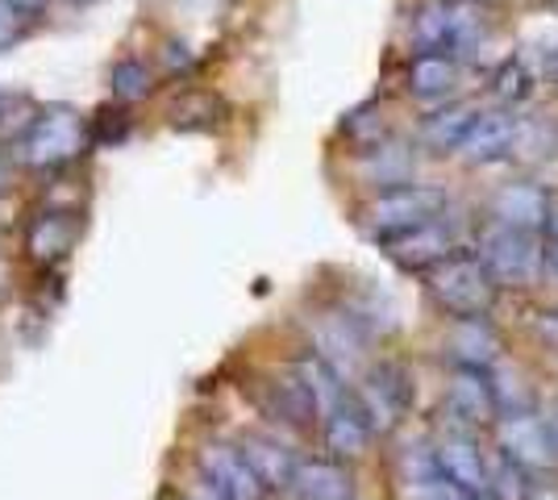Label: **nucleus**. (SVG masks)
<instances>
[{
    "label": "nucleus",
    "mask_w": 558,
    "mask_h": 500,
    "mask_svg": "<svg viewBox=\"0 0 558 500\" xmlns=\"http://www.w3.org/2000/svg\"><path fill=\"white\" fill-rule=\"evenodd\" d=\"M446 205H450L446 192L434 188V184H396V188H384L379 196L367 200L363 230H367V239L384 246V242L400 239V234H409V230L446 214Z\"/></svg>",
    "instance_id": "1"
},
{
    "label": "nucleus",
    "mask_w": 558,
    "mask_h": 500,
    "mask_svg": "<svg viewBox=\"0 0 558 500\" xmlns=\"http://www.w3.org/2000/svg\"><path fill=\"white\" fill-rule=\"evenodd\" d=\"M429 296L450 317H488V309L500 296V284L488 276V267L480 263V255L454 251L450 259L429 267Z\"/></svg>",
    "instance_id": "2"
},
{
    "label": "nucleus",
    "mask_w": 558,
    "mask_h": 500,
    "mask_svg": "<svg viewBox=\"0 0 558 500\" xmlns=\"http://www.w3.org/2000/svg\"><path fill=\"white\" fill-rule=\"evenodd\" d=\"M84 146H88V121L71 105H50L17 134V159L25 167H63L80 159Z\"/></svg>",
    "instance_id": "3"
},
{
    "label": "nucleus",
    "mask_w": 558,
    "mask_h": 500,
    "mask_svg": "<svg viewBox=\"0 0 558 500\" xmlns=\"http://www.w3.org/2000/svg\"><path fill=\"white\" fill-rule=\"evenodd\" d=\"M488 25L475 0H425L413 17V42L417 50H442L463 59L484 42Z\"/></svg>",
    "instance_id": "4"
},
{
    "label": "nucleus",
    "mask_w": 558,
    "mask_h": 500,
    "mask_svg": "<svg viewBox=\"0 0 558 500\" xmlns=\"http://www.w3.org/2000/svg\"><path fill=\"white\" fill-rule=\"evenodd\" d=\"M480 263L488 267V276L496 284H512V288H530L542 276L546 267V255H542V242L530 230H512V225H500L492 221L488 230L480 234Z\"/></svg>",
    "instance_id": "5"
},
{
    "label": "nucleus",
    "mask_w": 558,
    "mask_h": 500,
    "mask_svg": "<svg viewBox=\"0 0 558 500\" xmlns=\"http://www.w3.org/2000/svg\"><path fill=\"white\" fill-rule=\"evenodd\" d=\"M500 454L512 459L521 472H550L558 467V434L550 422L534 417L530 408H512L496 426Z\"/></svg>",
    "instance_id": "6"
},
{
    "label": "nucleus",
    "mask_w": 558,
    "mask_h": 500,
    "mask_svg": "<svg viewBox=\"0 0 558 500\" xmlns=\"http://www.w3.org/2000/svg\"><path fill=\"white\" fill-rule=\"evenodd\" d=\"M350 401L363 413V422L372 426V434H388L404 417V408L413 405V383L404 376V367L379 363V367L367 371V380L350 392Z\"/></svg>",
    "instance_id": "7"
},
{
    "label": "nucleus",
    "mask_w": 558,
    "mask_h": 500,
    "mask_svg": "<svg viewBox=\"0 0 558 500\" xmlns=\"http://www.w3.org/2000/svg\"><path fill=\"white\" fill-rule=\"evenodd\" d=\"M196 467H201L205 488H209L213 497H221V500H263L267 497L263 479L251 472V463L242 459L238 447L209 442V447H201V454H196Z\"/></svg>",
    "instance_id": "8"
},
{
    "label": "nucleus",
    "mask_w": 558,
    "mask_h": 500,
    "mask_svg": "<svg viewBox=\"0 0 558 500\" xmlns=\"http://www.w3.org/2000/svg\"><path fill=\"white\" fill-rule=\"evenodd\" d=\"M384 246H388L396 267H404V271H429V267H438V263L450 259L459 251V239H454V225L446 221V214H438L434 221H425V225H417V230H409V234H400L392 242H384Z\"/></svg>",
    "instance_id": "9"
},
{
    "label": "nucleus",
    "mask_w": 558,
    "mask_h": 500,
    "mask_svg": "<svg viewBox=\"0 0 558 500\" xmlns=\"http://www.w3.org/2000/svg\"><path fill=\"white\" fill-rule=\"evenodd\" d=\"M446 413L466 429L488 426L492 417L500 413L488 371H480V367H459L450 388H446Z\"/></svg>",
    "instance_id": "10"
},
{
    "label": "nucleus",
    "mask_w": 558,
    "mask_h": 500,
    "mask_svg": "<svg viewBox=\"0 0 558 500\" xmlns=\"http://www.w3.org/2000/svg\"><path fill=\"white\" fill-rule=\"evenodd\" d=\"M512 134H517V113H509V109L475 113V121L466 125L463 143H459V155H463V163H471V167L500 163V159H509Z\"/></svg>",
    "instance_id": "11"
},
{
    "label": "nucleus",
    "mask_w": 558,
    "mask_h": 500,
    "mask_svg": "<svg viewBox=\"0 0 558 500\" xmlns=\"http://www.w3.org/2000/svg\"><path fill=\"white\" fill-rule=\"evenodd\" d=\"M363 342H367V333L359 330L347 313H326V317L313 321V346H317V358H326L342 380L354 376V367H359V358H363Z\"/></svg>",
    "instance_id": "12"
},
{
    "label": "nucleus",
    "mask_w": 558,
    "mask_h": 500,
    "mask_svg": "<svg viewBox=\"0 0 558 500\" xmlns=\"http://www.w3.org/2000/svg\"><path fill=\"white\" fill-rule=\"evenodd\" d=\"M434 467H438L463 497H488V459H484V451H480L471 438H463V434L438 442Z\"/></svg>",
    "instance_id": "13"
},
{
    "label": "nucleus",
    "mask_w": 558,
    "mask_h": 500,
    "mask_svg": "<svg viewBox=\"0 0 558 500\" xmlns=\"http://www.w3.org/2000/svg\"><path fill=\"white\" fill-rule=\"evenodd\" d=\"M75 239H80V217L68 209H50V214L34 217V225L25 234V255L38 267H54L71 255Z\"/></svg>",
    "instance_id": "14"
},
{
    "label": "nucleus",
    "mask_w": 558,
    "mask_h": 500,
    "mask_svg": "<svg viewBox=\"0 0 558 500\" xmlns=\"http://www.w3.org/2000/svg\"><path fill=\"white\" fill-rule=\"evenodd\" d=\"M446 346H450V358L454 367H480L488 371L492 363L500 358V338L492 330L484 317H459L450 333H446Z\"/></svg>",
    "instance_id": "15"
},
{
    "label": "nucleus",
    "mask_w": 558,
    "mask_h": 500,
    "mask_svg": "<svg viewBox=\"0 0 558 500\" xmlns=\"http://www.w3.org/2000/svg\"><path fill=\"white\" fill-rule=\"evenodd\" d=\"M288 488L296 492V500H354V479H350L347 467L333 463V459L296 463Z\"/></svg>",
    "instance_id": "16"
},
{
    "label": "nucleus",
    "mask_w": 558,
    "mask_h": 500,
    "mask_svg": "<svg viewBox=\"0 0 558 500\" xmlns=\"http://www.w3.org/2000/svg\"><path fill=\"white\" fill-rule=\"evenodd\" d=\"M546 205H550V196L537 188V184H505V188L492 196V217L500 225L537 234L542 221H546Z\"/></svg>",
    "instance_id": "17"
},
{
    "label": "nucleus",
    "mask_w": 558,
    "mask_h": 500,
    "mask_svg": "<svg viewBox=\"0 0 558 500\" xmlns=\"http://www.w3.org/2000/svg\"><path fill=\"white\" fill-rule=\"evenodd\" d=\"M459 88V59L442 50H417L409 63V93L421 100H446Z\"/></svg>",
    "instance_id": "18"
},
{
    "label": "nucleus",
    "mask_w": 558,
    "mask_h": 500,
    "mask_svg": "<svg viewBox=\"0 0 558 500\" xmlns=\"http://www.w3.org/2000/svg\"><path fill=\"white\" fill-rule=\"evenodd\" d=\"M413 171H417V159L404 143H375L363 155V180L379 192L396 188V184H413Z\"/></svg>",
    "instance_id": "19"
},
{
    "label": "nucleus",
    "mask_w": 558,
    "mask_h": 500,
    "mask_svg": "<svg viewBox=\"0 0 558 500\" xmlns=\"http://www.w3.org/2000/svg\"><path fill=\"white\" fill-rule=\"evenodd\" d=\"M263 408L279 417V422H288V426H313L317 422V405H313V397H308V388H304L296 376H279V380H267L263 388Z\"/></svg>",
    "instance_id": "20"
},
{
    "label": "nucleus",
    "mask_w": 558,
    "mask_h": 500,
    "mask_svg": "<svg viewBox=\"0 0 558 500\" xmlns=\"http://www.w3.org/2000/svg\"><path fill=\"white\" fill-rule=\"evenodd\" d=\"M238 451H242V459L251 463V472L263 479V488H288V484H292L296 459H292V451H288V447H279V442H271V438H258V434H251V438H246Z\"/></svg>",
    "instance_id": "21"
},
{
    "label": "nucleus",
    "mask_w": 558,
    "mask_h": 500,
    "mask_svg": "<svg viewBox=\"0 0 558 500\" xmlns=\"http://www.w3.org/2000/svg\"><path fill=\"white\" fill-rule=\"evenodd\" d=\"M372 442V426L363 422V413L354 408V401H342V405L326 413V447L338 459H359Z\"/></svg>",
    "instance_id": "22"
},
{
    "label": "nucleus",
    "mask_w": 558,
    "mask_h": 500,
    "mask_svg": "<svg viewBox=\"0 0 558 500\" xmlns=\"http://www.w3.org/2000/svg\"><path fill=\"white\" fill-rule=\"evenodd\" d=\"M296 380L308 388V397H313V405H317V417H326V413H333V408L347 401V380L329 367L326 358L308 355L296 363Z\"/></svg>",
    "instance_id": "23"
},
{
    "label": "nucleus",
    "mask_w": 558,
    "mask_h": 500,
    "mask_svg": "<svg viewBox=\"0 0 558 500\" xmlns=\"http://www.w3.org/2000/svg\"><path fill=\"white\" fill-rule=\"evenodd\" d=\"M475 113H480V109H475V105H466V100L438 109L434 118H425V125H421V146H429V150H438V155L459 150L466 125L475 121Z\"/></svg>",
    "instance_id": "24"
},
{
    "label": "nucleus",
    "mask_w": 558,
    "mask_h": 500,
    "mask_svg": "<svg viewBox=\"0 0 558 500\" xmlns=\"http://www.w3.org/2000/svg\"><path fill=\"white\" fill-rule=\"evenodd\" d=\"M221 118H226L221 96L205 93V88L184 93L171 105V125H175V130H213V125H221Z\"/></svg>",
    "instance_id": "25"
},
{
    "label": "nucleus",
    "mask_w": 558,
    "mask_h": 500,
    "mask_svg": "<svg viewBox=\"0 0 558 500\" xmlns=\"http://www.w3.org/2000/svg\"><path fill=\"white\" fill-rule=\"evenodd\" d=\"M558 146V130L550 121L537 118H517V134H512V150L509 159H521V163H542L550 159Z\"/></svg>",
    "instance_id": "26"
},
{
    "label": "nucleus",
    "mask_w": 558,
    "mask_h": 500,
    "mask_svg": "<svg viewBox=\"0 0 558 500\" xmlns=\"http://www.w3.org/2000/svg\"><path fill=\"white\" fill-rule=\"evenodd\" d=\"M109 84H113V100L117 105H138L146 96L155 93V72L142 63V59H121L109 75Z\"/></svg>",
    "instance_id": "27"
},
{
    "label": "nucleus",
    "mask_w": 558,
    "mask_h": 500,
    "mask_svg": "<svg viewBox=\"0 0 558 500\" xmlns=\"http://www.w3.org/2000/svg\"><path fill=\"white\" fill-rule=\"evenodd\" d=\"M400 497H404V500H466L463 492H459V488H454V484H450V479L434 467V454L421 463L417 476L409 472V479H404V492H400Z\"/></svg>",
    "instance_id": "28"
},
{
    "label": "nucleus",
    "mask_w": 558,
    "mask_h": 500,
    "mask_svg": "<svg viewBox=\"0 0 558 500\" xmlns=\"http://www.w3.org/2000/svg\"><path fill=\"white\" fill-rule=\"evenodd\" d=\"M530 93H534V75L525 72V63H521V59H505V63L496 68V75H492V96H496L505 109H512V105L530 100Z\"/></svg>",
    "instance_id": "29"
},
{
    "label": "nucleus",
    "mask_w": 558,
    "mask_h": 500,
    "mask_svg": "<svg viewBox=\"0 0 558 500\" xmlns=\"http://www.w3.org/2000/svg\"><path fill=\"white\" fill-rule=\"evenodd\" d=\"M488 497L500 500H530V484H525V472L512 463V459H496L488 463Z\"/></svg>",
    "instance_id": "30"
},
{
    "label": "nucleus",
    "mask_w": 558,
    "mask_h": 500,
    "mask_svg": "<svg viewBox=\"0 0 558 500\" xmlns=\"http://www.w3.org/2000/svg\"><path fill=\"white\" fill-rule=\"evenodd\" d=\"M125 134H130V118H125L121 109H113V105H109V109H100V113H96V121H93V130H88V138H96L100 146L121 143Z\"/></svg>",
    "instance_id": "31"
},
{
    "label": "nucleus",
    "mask_w": 558,
    "mask_h": 500,
    "mask_svg": "<svg viewBox=\"0 0 558 500\" xmlns=\"http://www.w3.org/2000/svg\"><path fill=\"white\" fill-rule=\"evenodd\" d=\"M22 38H25V17L9 4V0H0V54L13 50Z\"/></svg>",
    "instance_id": "32"
},
{
    "label": "nucleus",
    "mask_w": 558,
    "mask_h": 500,
    "mask_svg": "<svg viewBox=\"0 0 558 500\" xmlns=\"http://www.w3.org/2000/svg\"><path fill=\"white\" fill-rule=\"evenodd\" d=\"M542 230H546V242L558 246V200L550 196V205H546V221H542Z\"/></svg>",
    "instance_id": "33"
},
{
    "label": "nucleus",
    "mask_w": 558,
    "mask_h": 500,
    "mask_svg": "<svg viewBox=\"0 0 558 500\" xmlns=\"http://www.w3.org/2000/svg\"><path fill=\"white\" fill-rule=\"evenodd\" d=\"M9 4H13L22 17H34V13H43V9H47V0H9Z\"/></svg>",
    "instance_id": "34"
},
{
    "label": "nucleus",
    "mask_w": 558,
    "mask_h": 500,
    "mask_svg": "<svg viewBox=\"0 0 558 500\" xmlns=\"http://www.w3.org/2000/svg\"><path fill=\"white\" fill-rule=\"evenodd\" d=\"M167 54H171V68H187V63H192V54H187V47H175V42L167 47Z\"/></svg>",
    "instance_id": "35"
},
{
    "label": "nucleus",
    "mask_w": 558,
    "mask_h": 500,
    "mask_svg": "<svg viewBox=\"0 0 558 500\" xmlns=\"http://www.w3.org/2000/svg\"><path fill=\"white\" fill-rule=\"evenodd\" d=\"M530 500H558L555 488H530Z\"/></svg>",
    "instance_id": "36"
},
{
    "label": "nucleus",
    "mask_w": 558,
    "mask_h": 500,
    "mask_svg": "<svg viewBox=\"0 0 558 500\" xmlns=\"http://www.w3.org/2000/svg\"><path fill=\"white\" fill-rule=\"evenodd\" d=\"M550 80L558 84V50H555V59H550Z\"/></svg>",
    "instance_id": "37"
},
{
    "label": "nucleus",
    "mask_w": 558,
    "mask_h": 500,
    "mask_svg": "<svg viewBox=\"0 0 558 500\" xmlns=\"http://www.w3.org/2000/svg\"><path fill=\"white\" fill-rule=\"evenodd\" d=\"M550 267L558 271V246H550Z\"/></svg>",
    "instance_id": "38"
},
{
    "label": "nucleus",
    "mask_w": 558,
    "mask_h": 500,
    "mask_svg": "<svg viewBox=\"0 0 558 500\" xmlns=\"http://www.w3.org/2000/svg\"><path fill=\"white\" fill-rule=\"evenodd\" d=\"M0 188H4V167H0Z\"/></svg>",
    "instance_id": "39"
},
{
    "label": "nucleus",
    "mask_w": 558,
    "mask_h": 500,
    "mask_svg": "<svg viewBox=\"0 0 558 500\" xmlns=\"http://www.w3.org/2000/svg\"><path fill=\"white\" fill-rule=\"evenodd\" d=\"M75 4H93V0H75Z\"/></svg>",
    "instance_id": "40"
},
{
    "label": "nucleus",
    "mask_w": 558,
    "mask_h": 500,
    "mask_svg": "<svg viewBox=\"0 0 558 500\" xmlns=\"http://www.w3.org/2000/svg\"><path fill=\"white\" fill-rule=\"evenodd\" d=\"M466 500H484V497H466Z\"/></svg>",
    "instance_id": "41"
}]
</instances>
